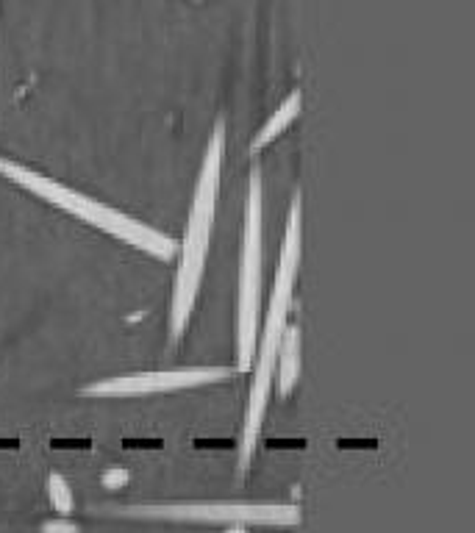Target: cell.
<instances>
[{"label":"cell","instance_id":"1","mask_svg":"<svg viewBox=\"0 0 475 533\" xmlns=\"http://www.w3.org/2000/svg\"><path fill=\"white\" fill-rule=\"evenodd\" d=\"M300 239H303V203H300V192H295L292 206H289L281 261H278L273 292H270V303H267V320H264L262 342H259V353L253 356V359H256V367H253V384H250L245 428H242V445H239V470L242 472L248 470L250 461H253L256 442H259V431H262L264 411H267L270 392H273L275 353H278V345H281V334H284V328H287L289 309H292V289H295V275H298L300 267Z\"/></svg>","mask_w":475,"mask_h":533},{"label":"cell","instance_id":"2","mask_svg":"<svg viewBox=\"0 0 475 533\" xmlns=\"http://www.w3.org/2000/svg\"><path fill=\"white\" fill-rule=\"evenodd\" d=\"M223 153H225V123L217 120L212 131V139L203 153L200 164L198 186L195 198L189 209L187 231L178 245V270H175L173 300H170V334L173 339H181L187 331L189 317L198 300L200 281L206 270V256H209V242H212L214 214H217V195H220V173H223Z\"/></svg>","mask_w":475,"mask_h":533},{"label":"cell","instance_id":"3","mask_svg":"<svg viewBox=\"0 0 475 533\" xmlns=\"http://www.w3.org/2000/svg\"><path fill=\"white\" fill-rule=\"evenodd\" d=\"M0 175L6 181L28 189L39 200H45L50 206L73 214L81 223L92 225V228H98L103 234L114 236V239H120L125 245L148 253L153 259L167 261L178 253V242H175L173 236H167L164 231H156L148 223H142L137 217H128V214L112 209V206H106L100 200L89 198L84 192H75L70 186L59 184V181H53V178L37 173V170H31L25 164H17L12 159L0 156Z\"/></svg>","mask_w":475,"mask_h":533},{"label":"cell","instance_id":"4","mask_svg":"<svg viewBox=\"0 0 475 533\" xmlns=\"http://www.w3.org/2000/svg\"><path fill=\"white\" fill-rule=\"evenodd\" d=\"M262 173H250L248 206H245V236H242V261H239V298H237V370H253V350L259 339L262 320Z\"/></svg>","mask_w":475,"mask_h":533},{"label":"cell","instance_id":"5","mask_svg":"<svg viewBox=\"0 0 475 533\" xmlns=\"http://www.w3.org/2000/svg\"><path fill=\"white\" fill-rule=\"evenodd\" d=\"M117 517L170 522H223V525H298L300 509L292 503H231V500H198V503H142L117 506Z\"/></svg>","mask_w":475,"mask_h":533},{"label":"cell","instance_id":"6","mask_svg":"<svg viewBox=\"0 0 475 533\" xmlns=\"http://www.w3.org/2000/svg\"><path fill=\"white\" fill-rule=\"evenodd\" d=\"M231 367H181V370H153V372H131V375H117L106 381H95L81 389L84 397H142L159 395V392H178V389H192V386L220 384L231 378Z\"/></svg>","mask_w":475,"mask_h":533},{"label":"cell","instance_id":"7","mask_svg":"<svg viewBox=\"0 0 475 533\" xmlns=\"http://www.w3.org/2000/svg\"><path fill=\"white\" fill-rule=\"evenodd\" d=\"M278 361V395L289 397L292 389L298 384L300 375V328L298 325H287L281 334V345L275 353Z\"/></svg>","mask_w":475,"mask_h":533},{"label":"cell","instance_id":"8","mask_svg":"<svg viewBox=\"0 0 475 533\" xmlns=\"http://www.w3.org/2000/svg\"><path fill=\"white\" fill-rule=\"evenodd\" d=\"M300 106H303V95H300V89L289 92V98L284 100L278 109H275V114H270V120L262 125V131L253 137V142H250V153H253V156H256V153H262V150L267 148L275 137H281L289 125H292V120L300 114Z\"/></svg>","mask_w":475,"mask_h":533},{"label":"cell","instance_id":"9","mask_svg":"<svg viewBox=\"0 0 475 533\" xmlns=\"http://www.w3.org/2000/svg\"><path fill=\"white\" fill-rule=\"evenodd\" d=\"M48 497H50V506L53 511H59V517H67L75 506V497L73 489L67 484V478L59 475V472H50L48 475Z\"/></svg>","mask_w":475,"mask_h":533},{"label":"cell","instance_id":"10","mask_svg":"<svg viewBox=\"0 0 475 533\" xmlns=\"http://www.w3.org/2000/svg\"><path fill=\"white\" fill-rule=\"evenodd\" d=\"M128 478H131V472L125 470V467H109V470L100 475V484L106 486V489H120V486L128 484Z\"/></svg>","mask_w":475,"mask_h":533},{"label":"cell","instance_id":"11","mask_svg":"<svg viewBox=\"0 0 475 533\" xmlns=\"http://www.w3.org/2000/svg\"><path fill=\"white\" fill-rule=\"evenodd\" d=\"M42 533H81V528L67 517H56V520H48L42 525Z\"/></svg>","mask_w":475,"mask_h":533},{"label":"cell","instance_id":"12","mask_svg":"<svg viewBox=\"0 0 475 533\" xmlns=\"http://www.w3.org/2000/svg\"><path fill=\"white\" fill-rule=\"evenodd\" d=\"M228 533H245V525H231V528H228Z\"/></svg>","mask_w":475,"mask_h":533}]
</instances>
